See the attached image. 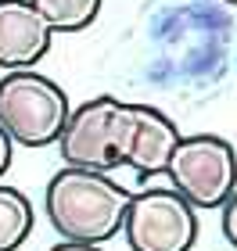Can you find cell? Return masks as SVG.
<instances>
[{
	"instance_id": "cell-1",
	"label": "cell",
	"mask_w": 237,
	"mask_h": 251,
	"mask_svg": "<svg viewBox=\"0 0 237 251\" xmlns=\"http://www.w3.org/2000/svg\"><path fill=\"white\" fill-rule=\"evenodd\" d=\"M130 198L133 194L119 179L65 165L47 179L43 208H47V223L61 241L101 248L115 233H122Z\"/></svg>"
},
{
	"instance_id": "cell-2",
	"label": "cell",
	"mask_w": 237,
	"mask_h": 251,
	"mask_svg": "<svg viewBox=\"0 0 237 251\" xmlns=\"http://www.w3.org/2000/svg\"><path fill=\"white\" fill-rule=\"evenodd\" d=\"M133 126H137L133 104L119 97H94L69 115L58 136V151L65 165L111 176L115 169H126Z\"/></svg>"
},
{
	"instance_id": "cell-3",
	"label": "cell",
	"mask_w": 237,
	"mask_h": 251,
	"mask_svg": "<svg viewBox=\"0 0 237 251\" xmlns=\"http://www.w3.org/2000/svg\"><path fill=\"white\" fill-rule=\"evenodd\" d=\"M72 115L69 94L54 79L32 72H7L0 79V129L15 147H51L58 144Z\"/></svg>"
},
{
	"instance_id": "cell-4",
	"label": "cell",
	"mask_w": 237,
	"mask_h": 251,
	"mask_svg": "<svg viewBox=\"0 0 237 251\" xmlns=\"http://www.w3.org/2000/svg\"><path fill=\"white\" fill-rule=\"evenodd\" d=\"M190 208H223L237 190V151L216 133L180 136L165 173Z\"/></svg>"
},
{
	"instance_id": "cell-5",
	"label": "cell",
	"mask_w": 237,
	"mask_h": 251,
	"mask_svg": "<svg viewBox=\"0 0 237 251\" xmlns=\"http://www.w3.org/2000/svg\"><path fill=\"white\" fill-rule=\"evenodd\" d=\"M122 237L130 251H194L198 244V208L173 187H151L130 198Z\"/></svg>"
},
{
	"instance_id": "cell-6",
	"label": "cell",
	"mask_w": 237,
	"mask_h": 251,
	"mask_svg": "<svg viewBox=\"0 0 237 251\" xmlns=\"http://www.w3.org/2000/svg\"><path fill=\"white\" fill-rule=\"evenodd\" d=\"M54 29L29 0H0V68L26 72L51 54Z\"/></svg>"
},
{
	"instance_id": "cell-7",
	"label": "cell",
	"mask_w": 237,
	"mask_h": 251,
	"mask_svg": "<svg viewBox=\"0 0 237 251\" xmlns=\"http://www.w3.org/2000/svg\"><path fill=\"white\" fill-rule=\"evenodd\" d=\"M133 111H137V126H133V144H130L126 169H133L140 179L162 176L169 158L176 151V144H180V129L155 104H133Z\"/></svg>"
},
{
	"instance_id": "cell-8",
	"label": "cell",
	"mask_w": 237,
	"mask_h": 251,
	"mask_svg": "<svg viewBox=\"0 0 237 251\" xmlns=\"http://www.w3.org/2000/svg\"><path fill=\"white\" fill-rule=\"evenodd\" d=\"M36 212L18 187L0 183V251H18L29 241Z\"/></svg>"
},
{
	"instance_id": "cell-9",
	"label": "cell",
	"mask_w": 237,
	"mask_h": 251,
	"mask_svg": "<svg viewBox=\"0 0 237 251\" xmlns=\"http://www.w3.org/2000/svg\"><path fill=\"white\" fill-rule=\"evenodd\" d=\"M54 32H83L94 25L105 0H29Z\"/></svg>"
},
{
	"instance_id": "cell-10",
	"label": "cell",
	"mask_w": 237,
	"mask_h": 251,
	"mask_svg": "<svg viewBox=\"0 0 237 251\" xmlns=\"http://www.w3.org/2000/svg\"><path fill=\"white\" fill-rule=\"evenodd\" d=\"M223 237H227V244L237 251V190L227 198V204H223Z\"/></svg>"
},
{
	"instance_id": "cell-11",
	"label": "cell",
	"mask_w": 237,
	"mask_h": 251,
	"mask_svg": "<svg viewBox=\"0 0 237 251\" xmlns=\"http://www.w3.org/2000/svg\"><path fill=\"white\" fill-rule=\"evenodd\" d=\"M11 158H15V144L7 140V133H4V129H0V176H7Z\"/></svg>"
},
{
	"instance_id": "cell-12",
	"label": "cell",
	"mask_w": 237,
	"mask_h": 251,
	"mask_svg": "<svg viewBox=\"0 0 237 251\" xmlns=\"http://www.w3.org/2000/svg\"><path fill=\"white\" fill-rule=\"evenodd\" d=\"M51 251H105V248H94V244H69V241H61L58 248H51Z\"/></svg>"
},
{
	"instance_id": "cell-13",
	"label": "cell",
	"mask_w": 237,
	"mask_h": 251,
	"mask_svg": "<svg viewBox=\"0 0 237 251\" xmlns=\"http://www.w3.org/2000/svg\"><path fill=\"white\" fill-rule=\"evenodd\" d=\"M223 4H230V7H237V0H223Z\"/></svg>"
}]
</instances>
